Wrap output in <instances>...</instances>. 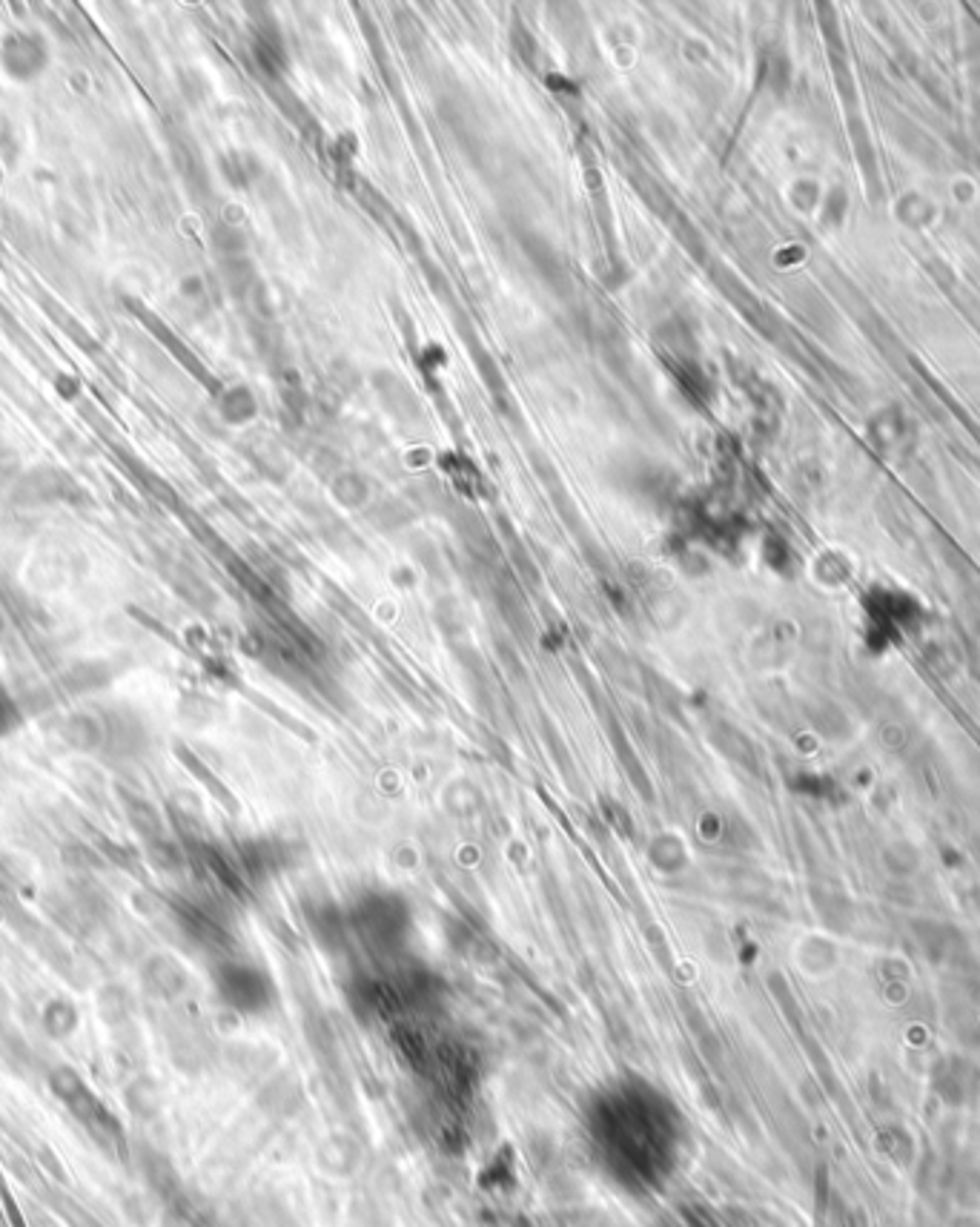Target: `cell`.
Instances as JSON below:
<instances>
[{
    "label": "cell",
    "instance_id": "cell-7",
    "mask_svg": "<svg viewBox=\"0 0 980 1227\" xmlns=\"http://www.w3.org/2000/svg\"><path fill=\"white\" fill-rule=\"evenodd\" d=\"M112 680H115V671L106 663H78V666L66 668V674H63V685L69 688V695L104 692Z\"/></svg>",
    "mask_w": 980,
    "mask_h": 1227
},
{
    "label": "cell",
    "instance_id": "cell-2",
    "mask_svg": "<svg viewBox=\"0 0 980 1227\" xmlns=\"http://www.w3.org/2000/svg\"><path fill=\"white\" fill-rule=\"evenodd\" d=\"M101 714H104L106 737L98 760L104 766L123 769L130 763H138L150 752V728H147V720L136 709L115 703V706H104Z\"/></svg>",
    "mask_w": 980,
    "mask_h": 1227
},
{
    "label": "cell",
    "instance_id": "cell-4",
    "mask_svg": "<svg viewBox=\"0 0 980 1227\" xmlns=\"http://www.w3.org/2000/svg\"><path fill=\"white\" fill-rule=\"evenodd\" d=\"M112 795H115V801L121 806L130 829L141 837V843H150V840H158V837L169 834V826H166L161 806L152 804L147 795H141L138 788L126 786V783H112Z\"/></svg>",
    "mask_w": 980,
    "mask_h": 1227
},
{
    "label": "cell",
    "instance_id": "cell-3",
    "mask_svg": "<svg viewBox=\"0 0 980 1227\" xmlns=\"http://www.w3.org/2000/svg\"><path fill=\"white\" fill-rule=\"evenodd\" d=\"M212 981H215L218 999L224 1001L229 1010L244 1013V1016H258L272 1004L270 978L256 970L253 964L224 961L212 972Z\"/></svg>",
    "mask_w": 980,
    "mask_h": 1227
},
{
    "label": "cell",
    "instance_id": "cell-13",
    "mask_svg": "<svg viewBox=\"0 0 980 1227\" xmlns=\"http://www.w3.org/2000/svg\"><path fill=\"white\" fill-rule=\"evenodd\" d=\"M15 904H20V901H17L15 889L9 886V880L0 875V915H6V912L12 910Z\"/></svg>",
    "mask_w": 980,
    "mask_h": 1227
},
{
    "label": "cell",
    "instance_id": "cell-11",
    "mask_svg": "<svg viewBox=\"0 0 980 1227\" xmlns=\"http://www.w3.org/2000/svg\"><path fill=\"white\" fill-rule=\"evenodd\" d=\"M98 1010L109 1027H121L123 1021L130 1018V992L118 984H106L98 992Z\"/></svg>",
    "mask_w": 980,
    "mask_h": 1227
},
{
    "label": "cell",
    "instance_id": "cell-12",
    "mask_svg": "<svg viewBox=\"0 0 980 1227\" xmlns=\"http://www.w3.org/2000/svg\"><path fill=\"white\" fill-rule=\"evenodd\" d=\"M20 720H23L20 703H17L12 695H6V692L0 688V737L12 734V731L20 726Z\"/></svg>",
    "mask_w": 980,
    "mask_h": 1227
},
{
    "label": "cell",
    "instance_id": "cell-8",
    "mask_svg": "<svg viewBox=\"0 0 980 1227\" xmlns=\"http://www.w3.org/2000/svg\"><path fill=\"white\" fill-rule=\"evenodd\" d=\"M61 864L72 869L75 875H98L109 869L101 849L90 840H66L61 847Z\"/></svg>",
    "mask_w": 980,
    "mask_h": 1227
},
{
    "label": "cell",
    "instance_id": "cell-10",
    "mask_svg": "<svg viewBox=\"0 0 980 1227\" xmlns=\"http://www.w3.org/2000/svg\"><path fill=\"white\" fill-rule=\"evenodd\" d=\"M78 1027V1010L72 1001L52 999L44 1010V1030L52 1038H66Z\"/></svg>",
    "mask_w": 980,
    "mask_h": 1227
},
{
    "label": "cell",
    "instance_id": "cell-5",
    "mask_svg": "<svg viewBox=\"0 0 980 1227\" xmlns=\"http://www.w3.org/2000/svg\"><path fill=\"white\" fill-rule=\"evenodd\" d=\"M58 737H61V743L69 752H75L81 758L98 760L101 758V749H104L106 737L104 714H101V709H78V712H69L61 720Z\"/></svg>",
    "mask_w": 980,
    "mask_h": 1227
},
{
    "label": "cell",
    "instance_id": "cell-9",
    "mask_svg": "<svg viewBox=\"0 0 980 1227\" xmlns=\"http://www.w3.org/2000/svg\"><path fill=\"white\" fill-rule=\"evenodd\" d=\"M144 858H147V864L155 866L158 872H166V875L182 872L184 866L190 864V861H187V849H184L182 840H175L172 834H164V837H158V840L144 843Z\"/></svg>",
    "mask_w": 980,
    "mask_h": 1227
},
{
    "label": "cell",
    "instance_id": "cell-14",
    "mask_svg": "<svg viewBox=\"0 0 980 1227\" xmlns=\"http://www.w3.org/2000/svg\"><path fill=\"white\" fill-rule=\"evenodd\" d=\"M955 1227H980V1222L978 1219H961Z\"/></svg>",
    "mask_w": 980,
    "mask_h": 1227
},
{
    "label": "cell",
    "instance_id": "cell-1",
    "mask_svg": "<svg viewBox=\"0 0 980 1227\" xmlns=\"http://www.w3.org/2000/svg\"><path fill=\"white\" fill-rule=\"evenodd\" d=\"M590 1153L605 1179L633 1196L660 1190L677 1170L685 1127L674 1102L646 1081H617L585 1113Z\"/></svg>",
    "mask_w": 980,
    "mask_h": 1227
},
{
    "label": "cell",
    "instance_id": "cell-6",
    "mask_svg": "<svg viewBox=\"0 0 980 1227\" xmlns=\"http://www.w3.org/2000/svg\"><path fill=\"white\" fill-rule=\"evenodd\" d=\"M141 981L147 986V992H152L155 999H175L184 986V970L172 958L155 955L144 964Z\"/></svg>",
    "mask_w": 980,
    "mask_h": 1227
}]
</instances>
